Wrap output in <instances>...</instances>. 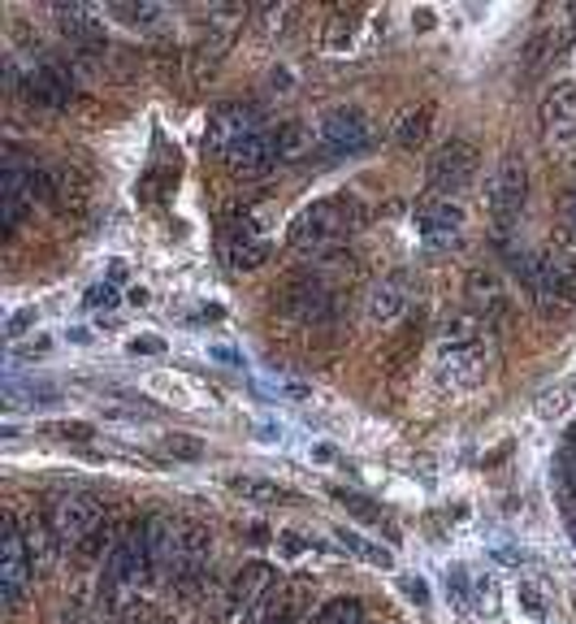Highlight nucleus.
Returning a JSON list of instances; mask_svg holds the SVG:
<instances>
[{"instance_id": "a878e982", "label": "nucleus", "mask_w": 576, "mask_h": 624, "mask_svg": "<svg viewBox=\"0 0 576 624\" xmlns=\"http://www.w3.org/2000/svg\"><path fill=\"white\" fill-rule=\"evenodd\" d=\"M278 586V573H273V564H265V560H251V564H243L238 573H234L231 581V594L238 608H251V603H260L269 590Z\"/></svg>"}, {"instance_id": "09e8293b", "label": "nucleus", "mask_w": 576, "mask_h": 624, "mask_svg": "<svg viewBox=\"0 0 576 624\" xmlns=\"http://www.w3.org/2000/svg\"><path fill=\"white\" fill-rule=\"evenodd\" d=\"M313 460L317 464H334V447L330 443H313Z\"/></svg>"}, {"instance_id": "c03bdc74", "label": "nucleus", "mask_w": 576, "mask_h": 624, "mask_svg": "<svg viewBox=\"0 0 576 624\" xmlns=\"http://www.w3.org/2000/svg\"><path fill=\"white\" fill-rule=\"evenodd\" d=\"M403 594H408L416 608H425V603H430V586H425V577H403Z\"/></svg>"}, {"instance_id": "2eb2a0df", "label": "nucleus", "mask_w": 576, "mask_h": 624, "mask_svg": "<svg viewBox=\"0 0 576 624\" xmlns=\"http://www.w3.org/2000/svg\"><path fill=\"white\" fill-rule=\"evenodd\" d=\"M412 295H416V282L408 269H395L386 278H377L364 295V317L368 326H395L408 308H412Z\"/></svg>"}, {"instance_id": "4468645a", "label": "nucleus", "mask_w": 576, "mask_h": 624, "mask_svg": "<svg viewBox=\"0 0 576 624\" xmlns=\"http://www.w3.org/2000/svg\"><path fill=\"white\" fill-rule=\"evenodd\" d=\"M209 568H213V533L204 520H191V516H178V590H196L209 581Z\"/></svg>"}, {"instance_id": "39448f33", "label": "nucleus", "mask_w": 576, "mask_h": 624, "mask_svg": "<svg viewBox=\"0 0 576 624\" xmlns=\"http://www.w3.org/2000/svg\"><path fill=\"white\" fill-rule=\"evenodd\" d=\"M377 126L373 118L360 109V105H339L330 109L321 126H317V148L326 152V161H351V156H364L377 148Z\"/></svg>"}, {"instance_id": "6ab92c4d", "label": "nucleus", "mask_w": 576, "mask_h": 624, "mask_svg": "<svg viewBox=\"0 0 576 624\" xmlns=\"http://www.w3.org/2000/svg\"><path fill=\"white\" fill-rule=\"evenodd\" d=\"M148 568H152V581L165 586L178 577V516H152L148 525Z\"/></svg>"}, {"instance_id": "1a4fd4ad", "label": "nucleus", "mask_w": 576, "mask_h": 624, "mask_svg": "<svg viewBox=\"0 0 576 624\" xmlns=\"http://www.w3.org/2000/svg\"><path fill=\"white\" fill-rule=\"evenodd\" d=\"M412 222H416V239H421L425 248L447 251L463 239L468 213L460 209V200H456V196H434V191H430V196L416 204Z\"/></svg>"}, {"instance_id": "412c9836", "label": "nucleus", "mask_w": 576, "mask_h": 624, "mask_svg": "<svg viewBox=\"0 0 576 624\" xmlns=\"http://www.w3.org/2000/svg\"><path fill=\"white\" fill-rule=\"evenodd\" d=\"M52 13H57V22H61L66 39H74L79 48H87V52H101V48H105L101 13H96L92 4H52Z\"/></svg>"}, {"instance_id": "f257e3e1", "label": "nucleus", "mask_w": 576, "mask_h": 624, "mask_svg": "<svg viewBox=\"0 0 576 624\" xmlns=\"http://www.w3.org/2000/svg\"><path fill=\"white\" fill-rule=\"evenodd\" d=\"M494 361V326L472 313H451L434 339V381L443 390H472L490 374Z\"/></svg>"}, {"instance_id": "e433bc0d", "label": "nucleus", "mask_w": 576, "mask_h": 624, "mask_svg": "<svg viewBox=\"0 0 576 624\" xmlns=\"http://www.w3.org/2000/svg\"><path fill=\"white\" fill-rule=\"evenodd\" d=\"M165 447H169V456H178V460H200V451H204V443L191 438V434H169Z\"/></svg>"}, {"instance_id": "ddd939ff", "label": "nucleus", "mask_w": 576, "mask_h": 624, "mask_svg": "<svg viewBox=\"0 0 576 624\" xmlns=\"http://www.w3.org/2000/svg\"><path fill=\"white\" fill-rule=\"evenodd\" d=\"M35 200H48V178L39 169L4 165V174H0V231L13 235L17 222L35 209Z\"/></svg>"}, {"instance_id": "f8f14e48", "label": "nucleus", "mask_w": 576, "mask_h": 624, "mask_svg": "<svg viewBox=\"0 0 576 624\" xmlns=\"http://www.w3.org/2000/svg\"><path fill=\"white\" fill-rule=\"evenodd\" d=\"M139 581H152V568H148V529L126 525L121 538L109 546L105 586H109V594H121V590H130Z\"/></svg>"}, {"instance_id": "a19ab883", "label": "nucleus", "mask_w": 576, "mask_h": 624, "mask_svg": "<svg viewBox=\"0 0 576 624\" xmlns=\"http://www.w3.org/2000/svg\"><path fill=\"white\" fill-rule=\"evenodd\" d=\"M117 299H121V295H117L114 282H101V286L87 291V308H117Z\"/></svg>"}, {"instance_id": "423d86ee", "label": "nucleus", "mask_w": 576, "mask_h": 624, "mask_svg": "<svg viewBox=\"0 0 576 624\" xmlns=\"http://www.w3.org/2000/svg\"><path fill=\"white\" fill-rule=\"evenodd\" d=\"M529 291H533V299H538V308L546 317L568 313L576 299V251L573 248L538 251L533 273H529Z\"/></svg>"}, {"instance_id": "7ed1b4c3", "label": "nucleus", "mask_w": 576, "mask_h": 624, "mask_svg": "<svg viewBox=\"0 0 576 624\" xmlns=\"http://www.w3.org/2000/svg\"><path fill=\"white\" fill-rule=\"evenodd\" d=\"M364 222H368L364 200H360V196H351V191H334V196L313 200V204L291 222L286 239H291V248L295 251H304V256L321 260V256H334L351 235H360V231H364Z\"/></svg>"}, {"instance_id": "cd10ccee", "label": "nucleus", "mask_w": 576, "mask_h": 624, "mask_svg": "<svg viewBox=\"0 0 576 624\" xmlns=\"http://www.w3.org/2000/svg\"><path fill=\"white\" fill-rule=\"evenodd\" d=\"M568 39H573V31H538V35L525 44V52H520L525 74H542V70L568 48Z\"/></svg>"}, {"instance_id": "c756f323", "label": "nucleus", "mask_w": 576, "mask_h": 624, "mask_svg": "<svg viewBox=\"0 0 576 624\" xmlns=\"http://www.w3.org/2000/svg\"><path fill=\"white\" fill-rule=\"evenodd\" d=\"M573 403H576V377H564V381H555L551 390L538 395L533 412H538L542 421H564V416L573 412Z\"/></svg>"}, {"instance_id": "4c0bfd02", "label": "nucleus", "mask_w": 576, "mask_h": 624, "mask_svg": "<svg viewBox=\"0 0 576 624\" xmlns=\"http://www.w3.org/2000/svg\"><path fill=\"white\" fill-rule=\"evenodd\" d=\"M48 434L66 438V443H92V425H79V421H52Z\"/></svg>"}, {"instance_id": "20e7f679", "label": "nucleus", "mask_w": 576, "mask_h": 624, "mask_svg": "<svg viewBox=\"0 0 576 624\" xmlns=\"http://www.w3.org/2000/svg\"><path fill=\"white\" fill-rule=\"evenodd\" d=\"M278 226V209L273 204H256L247 213L231 217L222 226V256L234 273H251L269 260V235Z\"/></svg>"}, {"instance_id": "bb28decb", "label": "nucleus", "mask_w": 576, "mask_h": 624, "mask_svg": "<svg viewBox=\"0 0 576 624\" xmlns=\"http://www.w3.org/2000/svg\"><path fill=\"white\" fill-rule=\"evenodd\" d=\"M434 118H438V105H434V101H425V105L408 109V114L395 122V148H403V152L425 148V143H430V134H434Z\"/></svg>"}, {"instance_id": "a18cd8bd", "label": "nucleus", "mask_w": 576, "mask_h": 624, "mask_svg": "<svg viewBox=\"0 0 576 624\" xmlns=\"http://www.w3.org/2000/svg\"><path fill=\"white\" fill-rule=\"evenodd\" d=\"M209 356H213V361H222V365H231V369H243V356H238V352H231L226 343H218V348H209Z\"/></svg>"}, {"instance_id": "6e6552de", "label": "nucleus", "mask_w": 576, "mask_h": 624, "mask_svg": "<svg viewBox=\"0 0 576 624\" xmlns=\"http://www.w3.org/2000/svg\"><path fill=\"white\" fill-rule=\"evenodd\" d=\"M525 200H529V165L520 152H507L498 161V169L490 174V187H485V209L503 226V235L512 231V222H520Z\"/></svg>"}, {"instance_id": "ea45409f", "label": "nucleus", "mask_w": 576, "mask_h": 624, "mask_svg": "<svg viewBox=\"0 0 576 624\" xmlns=\"http://www.w3.org/2000/svg\"><path fill=\"white\" fill-rule=\"evenodd\" d=\"M472 599H477V608H481V612H494V608H498L494 581H490V577H477V581H472Z\"/></svg>"}, {"instance_id": "5701e85b", "label": "nucleus", "mask_w": 576, "mask_h": 624, "mask_svg": "<svg viewBox=\"0 0 576 624\" xmlns=\"http://www.w3.org/2000/svg\"><path fill=\"white\" fill-rule=\"evenodd\" d=\"M17 529H22V546H26V555H31V568H35V573H48V568H52V555L61 551V542H57L48 516H35V511H31L26 520H17Z\"/></svg>"}, {"instance_id": "f704fd0d", "label": "nucleus", "mask_w": 576, "mask_h": 624, "mask_svg": "<svg viewBox=\"0 0 576 624\" xmlns=\"http://www.w3.org/2000/svg\"><path fill=\"white\" fill-rule=\"evenodd\" d=\"M334 499L343 503L346 511H355L360 516V525H373V529H381L386 525V516H381V507L368 499H360V495H351V491H334Z\"/></svg>"}, {"instance_id": "a211bd4d", "label": "nucleus", "mask_w": 576, "mask_h": 624, "mask_svg": "<svg viewBox=\"0 0 576 624\" xmlns=\"http://www.w3.org/2000/svg\"><path fill=\"white\" fill-rule=\"evenodd\" d=\"M256 130H265L256 109H247V105H218V109L209 114L204 148L218 152V156H226L231 148H238V143H243L247 134H256Z\"/></svg>"}, {"instance_id": "8fccbe9b", "label": "nucleus", "mask_w": 576, "mask_h": 624, "mask_svg": "<svg viewBox=\"0 0 576 624\" xmlns=\"http://www.w3.org/2000/svg\"><path fill=\"white\" fill-rule=\"evenodd\" d=\"M564 525H568V538L576 542V503L564 499Z\"/></svg>"}, {"instance_id": "0eeeda50", "label": "nucleus", "mask_w": 576, "mask_h": 624, "mask_svg": "<svg viewBox=\"0 0 576 624\" xmlns=\"http://www.w3.org/2000/svg\"><path fill=\"white\" fill-rule=\"evenodd\" d=\"M48 525L61 542V551H83L101 529H105V503L96 499L92 491H70L52 503Z\"/></svg>"}, {"instance_id": "aec40b11", "label": "nucleus", "mask_w": 576, "mask_h": 624, "mask_svg": "<svg viewBox=\"0 0 576 624\" xmlns=\"http://www.w3.org/2000/svg\"><path fill=\"white\" fill-rule=\"evenodd\" d=\"M222 161H226V169H231L234 178L256 183V178H265V174L278 165V139H273L269 130H256V134H247L238 148H231Z\"/></svg>"}, {"instance_id": "c85d7f7f", "label": "nucleus", "mask_w": 576, "mask_h": 624, "mask_svg": "<svg viewBox=\"0 0 576 624\" xmlns=\"http://www.w3.org/2000/svg\"><path fill=\"white\" fill-rule=\"evenodd\" d=\"M109 13H114L117 22H126L130 31H139V35L161 31V26L169 22V9H165V4H152V0H114Z\"/></svg>"}, {"instance_id": "603ef678", "label": "nucleus", "mask_w": 576, "mask_h": 624, "mask_svg": "<svg viewBox=\"0 0 576 624\" xmlns=\"http://www.w3.org/2000/svg\"><path fill=\"white\" fill-rule=\"evenodd\" d=\"M109 282H126V264H121V260H114V264H109Z\"/></svg>"}, {"instance_id": "2f4dec72", "label": "nucleus", "mask_w": 576, "mask_h": 624, "mask_svg": "<svg viewBox=\"0 0 576 624\" xmlns=\"http://www.w3.org/2000/svg\"><path fill=\"white\" fill-rule=\"evenodd\" d=\"M231 491L251 503H286L291 499V495H286L278 482H269V478H234Z\"/></svg>"}, {"instance_id": "dca6fc26", "label": "nucleus", "mask_w": 576, "mask_h": 624, "mask_svg": "<svg viewBox=\"0 0 576 624\" xmlns=\"http://www.w3.org/2000/svg\"><path fill=\"white\" fill-rule=\"evenodd\" d=\"M26 101L31 105H44V109H70L74 101V70L57 57H44L39 66L26 70Z\"/></svg>"}, {"instance_id": "3c124183", "label": "nucleus", "mask_w": 576, "mask_h": 624, "mask_svg": "<svg viewBox=\"0 0 576 624\" xmlns=\"http://www.w3.org/2000/svg\"><path fill=\"white\" fill-rule=\"evenodd\" d=\"M278 542H282V546H286V551H304V546H308V542H304V538H295V533H282V538H278Z\"/></svg>"}, {"instance_id": "f03ea898", "label": "nucleus", "mask_w": 576, "mask_h": 624, "mask_svg": "<svg viewBox=\"0 0 576 624\" xmlns=\"http://www.w3.org/2000/svg\"><path fill=\"white\" fill-rule=\"evenodd\" d=\"M346 286H351V260H343V251H334V256L313 260L308 273H295L282 286L278 308H282V317H291L299 326H326L339 317Z\"/></svg>"}, {"instance_id": "393cba45", "label": "nucleus", "mask_w": 576, "mask_h": 624, "mask_svg": "<svg viewBox=\"0 0 576 624\" xmlns=\"http://www.w3.org/2000/svg\"><path fill=\"white\" fill-rule=\"evenodd\" d=\"M187 603H191V612H196V624H231V616L238 612L231 590H222V586H213V581L187 590Z\"/></svg>"}, {"instance_id": "473e14b6", "label": "nucleus", "mask_w": 576, "mask_h": 624, "mask_svg": "<svg viewBox=\"0 0 576 624\" xmlns=\"http://www.w3.org/2000/svg\"><path fill=\"white\" fill-rule=\"evenodd\" d=\"M339 542H343L346 551H355L364 564H373V568H390V564H395V555H390L386 546H377V542H364V538H360V533H351V529H343V533H339Z\"/></svg>"}, {"instance_id": "9d476101", "label": "nucleus", "mask_w": 576, "mask_h": 624, "mask_svg": "<svg viewBox=\"0 0 576 624\" xmlns=\"http://www.w3.org/2000/svg\"><path fill=\"white\" fill-rule=\"evenodd\" d=\"M542 134L564 165H576V83H555L542 96Z\"/></svg>"}, {"instance_id": "b1692460", "label": "nucleus", "mask_w": 576, "mask_h": 624, "mask_svg": "<svg viewBox=\"0 0 576 624\" xmlns=\"http://www.w3.org/2000/svg\"><path fill=\"white\" fill-rule=\"evenodd\" d=\"M503 286H498V278L494 273H485V269H477V273H468V313L477 317V321H485V326H494L498 317H503Z\"/></svg>"}, {"instance_id": "9b49d317", "label": "nucleus", "mask_w": 576, "mask_h": 624, "mask_svg": "<svg viewBox=\"0 0 576 624\" xmlns=\"http://www.w3.org/2000/svg\"><path fill=\"white\" fill-rule=\"evenodd\" d=\"M477 169H481V152H477V143L472 139H447L434 156H430V191L434 196H456L463 191L472 178H477Z\"/></svg>"}, {"instance_id": "f3484780", "label": "nucleus", "mask_w": 576, "mask_h": 624, "mask_svg": "<svg viewBox=\"0 0 576 624\" xmlns=\"http://www.w3.org/2000/svg\"><path fill=\"white\" fill-rule=\"evenodd\" d=\"M31 555H26V546H22V529H17V520H9L4 525V538H0V603L13 612L17 603H22V594H26V586H31Z\"/></svg>"}, {"instance_id": "7c9ffc66", "label": "nucleus", "mask_w": 576, "mask_h": 624, "mask_svg": "<svg viewBox=\"0 0 576 624\" xmlns=\"http://www.w3.org/2000/svg\"><path fill=\"white\" fill-rule=\"evenodd\" d=\"M278 161H299V156H308L313 152V143H317V134L308 130L304 122H286L278 126Z\"/></svg>"}, {"instance_id": "37998d69", "label": "nucleus", "mask_w": 576, "mask_h": 624, "mask_svg": "<svg viewBox=\"0 0 576 624\" xmlns=\"http://www.w3.org/2000/svg\"><path fill=\"white\" fill-rule=\"evenodd\" d=\"M326 44H330V52L351 48V22H346V17H334V22H330V39H326Z\"/></svg>"}, {"instance_id": "49530a36", "label": "nucleus", "mask_w": 576, "mask_h": 624, "mask_svg": "<svg viewBox=\"0 0 576 624\" xmlns=\"http://www.w3.org/2000/svg\"><path fill=\"white\" fill-rule=\"evenodd\" d=\"M31 321H35V313H31V308H22V313H17V317H9V326H4V334H9V339H13V334H22V330H26V326H31Z\"/></svg>"}, {"instance_id": "4be33fe9", "label": "nucleus", "mask_w": 576, "mask_h": 624, "mask_svg": "<svg viewBox=\"0 0 576 624\" xmlns=\"http://www.w3.org/2000/svg\"><path fill=\"white\" fill-rule=\"evenodd\" d=\"M44 178H48V204H57V209H66V213H83V204H87V196H92V183H87L83 169H74V165H52Z\"/></svg>"}, {"instance_id": "79ce46f5", "label": "nucleus", "mask_w": 576, "mask_h": 624, "mask_svg": "<svg viewBox=\"0 0 576 624\" xmlns=\"http://www.w3.org/2000/svg\"><path fill=\"white\" fill-rule=\"evenodd\" d=\"M520 608H525L533 621H542V616H546V599L538 594V586H520Z\"/></svg>"}, {"instance_id": "58836bf2", "label": "nucleus", "mask_w": 576, "mask_h": 624, "mask_svg": "<svg viewBox=\"0 0 576 624\" xmlns=\"http://www.w3.org/2000/svg\"><path fill=\"white\" fill-rule=\"evenodd\" d=\"M126 352H130V356H165V339H161V334H134V339L126 343Z\"/></svg>"}, {"instance_id": "de8ad7c7", "label": "nucleus", "mask_w": 576, "mask_h": 624, "mask_svg": "<svg viewBox=\"0 0 576 624\" xmlns=\"http://www.w3.org/2000/svg\"><path fill=\"white\" fill-rule=\"evenodd\" d=\"M564 231H568V244H576V191L568 196V204H564Z\"/></svg>"}, {"instance_id": "c9c22d12", "label": "nucleus", "mask_w": 576, "mask_h": 624, "mask_svg": "<svg viewBox=\"0 0 576 624\" xmlns=\"http://www.w3.org/2000/svg\"><path fill=\"white\" fill-rule=\"evenodd\" d=\"M295 17V9H286V4H269V9H260V31L265 35H282V26Z\"/></svg>"}, {"instance_id": "72a5a7b5", "label": "nucleus", "mask_w": 576, "mask_h": 624, "mask_svg": "<svg viewBox=\"0 0 576 624\" xmlns=\"http://www.w3.org/2000/svg\"><path fill=\"white\" fill-rule=\"evenodd\" d=\"M317 624H364V603L360 599H330L317 612Z\"/></svg>"}]
</instances>
